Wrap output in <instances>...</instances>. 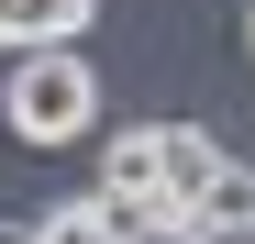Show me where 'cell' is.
<instances>
[{"mask_svg": "<svg viewBox=\"0 0 255 244\" xmlns=\"http://www.w3.org/2000/svg\"><path fill=\"white\" fill-rule=\"evenodd\" d=\"M189 233H200V244H255V167L222 155V178L189 200Z\"/></svg>", "mask_w": 255, "mask_h": 244, "instance_id": "3957f363", "label": "cell"}, {"mask_svg": "<svg viewBox=\"0 0 255 244\" xmlns=\"http://www.w3.org/2000/svg\"><path fill=\"white\" fill-rule=\"evenodd\" d=\"M22 244H111V233H100V200H56V211H33Z\"/></svg>", "mask_w": 255, "mask_h": 244, "instance_id": "8992f818", "label": "cell"}, {"mask_svg": "<svg viewBox=\"0 0 255 244\" xmlns=\"http://www.w3.org/2000/svg\"><path fill=\"white\" fill-rule=\"evenodd\" d=\"M211 178H222V144H211L200 122H155V189L189 211V200H200Z\"/></svg>", "mask_w": 255, "mask_h": 244, "instance_id": "7a4b0ae2", "label": "cell"}, {"mask_svg": "<svg viewBox=\"0 0 255 244\" xmlns=\"http://www.w3.org/2000/svg\"><path fill=\"white\" fill-rule=\"evenodd\" d=\"M244 45H255V0H244Z\"/></svg>", "mask_w": 255, "mask_h": 244, "instance_id": "52a82bcc", "label": "cell"}, {"mask_svg": "<svg viewBox=\"0 0 255 244\" xmlns=\"http://www.w3.org/2000/svg\"><path fill=\"white\" fill-rule=\"evenodd\" d=\"M100 22V0H0V56L11 45H78Z\"/></svg>", "mask_w": 255, "mask_h": 244, "instance_id": "277c9868", "label": "cell"}, {"mask_svg": "<svg viewBox=\"0 0 255 244\" xmlns=\"http://www.w3.org/2000/svg\"><path fill=\"white\" fill-rule=\"evenodd\" d=\"M100 200H166L155 189V122H122L100 144ZM166 211H178V200H166Z\"/></svg>", "mask_w": 255, "mask_h": 244, "instance_id": "5b68a950", "label": "cell"}, {"mask_svg": "<svg viewBox=\"0 0 255 244\" xmlns=\"http://www.w3.org/2000/svg\"><path fill=\"white\" fill-rule=\"evenodd\" d=\"M0 122H11L22 144L100 133V67L78 45H11V67H0Z\"/></svg>", "mask_w": 255, "mask_h": 244, "instance_id": "6da1fadb", "label": "cell"}]
</instances>
